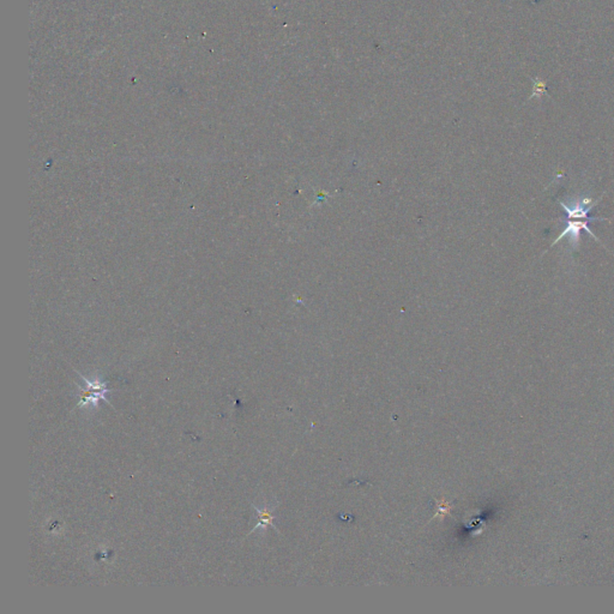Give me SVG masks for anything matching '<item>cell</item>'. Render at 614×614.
<instances>
[{
    "label": "cell",
    "instance_id": "6da1fadb",
    "mask_svg": "<svg viewBox=\"0 0 614 614\" xmlns=\"http://www.w3.org/2000/svg\"><path fill=\"white\" fill-rule=\"evenodd\" d=\"M78 375H80L83 381H86V389H83V388L80 386V389L82 391L81 400H80V403L77 405V407L88 405H91V403L95 405H97V402L100 400L105 401L106 403L112 405L110 401L107 400V397H106V394H108L110 391H112V389H107L105 383H102L99 379L89 381L81 373H78Z\"/></svg>",
    "mask_w": 614,
    "mask_h": 614
},
{
    "label": "cell",
    "instance_id": "7a4b0ae2",
    "mask_svg": "<svg viewBox=\"0 0 614 614\" xmlns=\"http://www.w3.org/2000/svg\"><path fill=\"white\" fill-rule=\"evenodd\" d=\"M604 220L606 219H587L583 220V221H580V219H567V227L564 229V232L554 240L552 246H554L558 241H560V240H562L563 238H565V237H570V243H571L574 246H577V245L580 244V239H581V229H585L586 232L591 234V238H594L599 241V239L596 238L591 229L588 228V222H593V221H604Z\"/></svg>",
    "mask_w": 614,
    "mask_h": 614
},
{
    "label": "cell",
    "instance_id": "3957f363",
    "mask_svg": "<svg viewBox=\"0 0 614 614\" xmlns=\"http://www.w3.org/2000/svg\"><path fill=\"white\" fill-rule=\"evenodd\" d=\"M253 508L256 509V511L258 512V523L256 524V527L250 532V534H252L253 532H256L258 529H265L267 527H272V528H275V526H274V515H272V508L270 506H264V508H257V506H255L253 505Z\"/></svg>",
    "mask_w": 614,
    "mask_h": 614
},
{
    "label": "cell",
    "instance_id": "277c9868",
    "mask_svg": "<svg viewBox=\"0 0 614 614\" xmlns=\"http://www.w3.org/2000/svg\"><path fill=\"white\" fill-rule=\"evenodd\" d=\"M450 511H451V505H450V503L447 501V500H442V501H439L438 510H437V515H436V516L444 517V516L450 514Z\"/></svg>",
    "mask_w": 614,
    "mask_h": 614
}]
</instances>
